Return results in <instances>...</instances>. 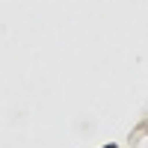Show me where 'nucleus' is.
<instances>
[{"label": "nucleus", "mask_w": 148, "mask_h": 148, "mask_svg": "<svg viewBox=\"0 0 148 148\" xmlns=\"http://www.w3.org/2000/svg\"><path fill=\"white\" fill-rule=\"evenodd\" d=\"M104 148H116V145H104Z\"/></svg>", "instance_id": "f257e3e1"}]
</instances>
